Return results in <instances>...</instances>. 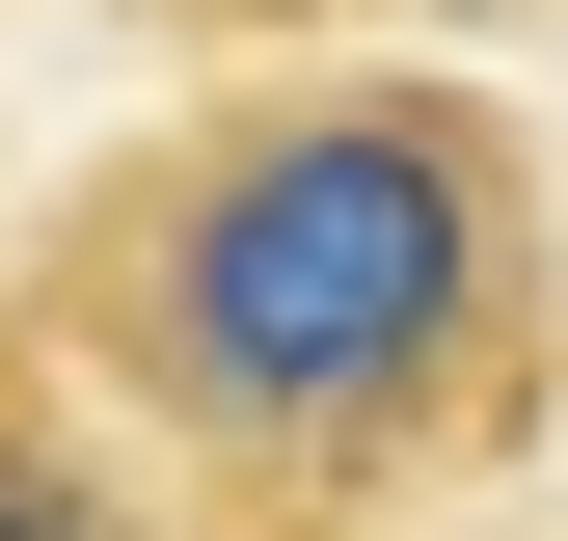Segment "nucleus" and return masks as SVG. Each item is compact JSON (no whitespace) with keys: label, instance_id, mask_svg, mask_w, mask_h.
I'll return each mask as SVG.
<instances>
[{"label":"nucleus","instance_id":"2","mask_svg":"<svg viewBox=\"0 0 568 541\" xmlns=\"http://www.w3.org/2000/svg\"><path fill=\"white\" fill-rule=\"evenodd\" d=\"M0 541H190V514H163V460H135L109 406L28 353V298H0Z\"/></svg>","mask_w":568,"mask_h":541},{"label":"nucleus","instance_id":"1","mask_svg":"<svg viewBox=\"0 0 568 541\" xmlns=\"http://www.w3.org/2000/svg\"><path fill=\"white\" fill-rule=\"evenodd\" d=\"M0 298L190 541H406L568 406V163L460 54H271L109 135Z\"/></svg>","mask_w":568,"mask_h":541}]
</instances>
